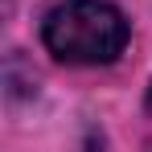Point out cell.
Masks as SVG:
<instances>
[{"label": "cell", "instance_id": "6da1fadb", "mask_svg": "<svg viewBox=\"0 0 152 152\" xmlns=\"http://www.w3.org/2000/svg\"><path fill=\"white\" fill-rule=\"evenodd\" d=\"M132 25L107 0H66L45 12L41 41L58 62L70 66H107L124 53Z\"/></svg>", "mask_w": 152, "mask_h": 152}, {"label": "cell", "instance_id": "7a4b0ae2", "mask_svg": "<svg viewBox=\"0 0 152 152\" xmlns=\"http://www.w3.org/2000/svg\"><path fill=\"white\" fill-rule=\"evenodd\" d=\"M144 107H148V115H152V82H148V95H144Z\"/></svg>", "mask_w": 152, "mask_h": 152}]
</instances>
